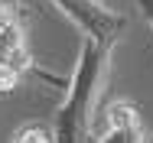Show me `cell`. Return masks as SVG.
Segmentation results:
<instances>
[{"instance_id": "1", "label": "cell", "mask_w": 153, "mask_h": 143, "mask_svg": "<svg viewBox=\"0 0 153 143\" xmlns=\"http://www.w3.org/2000/svg\"><path fill=\"white\" fill-rule=\"evenodd\" d=\"M111 52L114 46H101L94 39L82 42L75 72L65 88V101L52 117L56 143H98L94 140V114L111 75Z\"/></svg>"}, {"instance_id": "2", "label": "cell", "mask_w": 153, "mask_h": 143, "mask_svg": "<svg viewBox=\"0 0 153 143\" xmlns=\"http://www.w3.org/2000/svg\"><path fill=\"white\" fill-rule=\"evenodd\" d=\"M52 7L72 26L82 29L85 39H94L101 46H117L124 29H127V16L114 13L101 0H52Z\"/></svg>"}, {"instance_id": "3", "label": "cell", "mask_w": 153, "mask_h": 143, "mask_svg": "<svg viewBox=\"0 0 153 143\" xmlns=\"http://www.w3.org/2000/svg\"><path fill=\"white\" fill-rule=\"evenodd\" d=\"M143 120L134 101H111L104 111V133L98 143H143Z\"/></svg>"}, {"instance_id": "4", "label": "cell", "mask_w": 153, "mask_h": 143, "mask_svg": "<svg viewBox=\"0 0 153 143\" xmlns=\"http://www.w3.org/2000/svg\"><path fill=\"white\" fill-rule=\"evenodd\" d=\"M10 143H56V127H52V124H42V120L20 124V127L13 130Z\"/></svg>"}, {"instance_id": "5", "label": "cell", "mask_w": 153, "mask_h": 143, "mask_svg": "<svg viewBox=\"0 0 153 143\" xmlns=\"http://www.w3.org/2000/svg\"><path fill=\"white\" fill-rule=\"evenodd\" d=\"M20 78H23V72H16L10 65H0V94H10L13 88L20 85Z\"/></svg>"}, {"instance_id": "6", "label": "cell", "mask_w": 153, "mask_h": 143, "mask_svg": "<svg viewBox=\"0 0 153 143\" xmlns=\"http://www.w3.org/2000/svg\"><path fill=\"white\" fill-rule=\"evenodd\" d=\"M137 7H140L143 20H147V23H150V29H153V0H137Z\"/></svg>"}]
</instances>
